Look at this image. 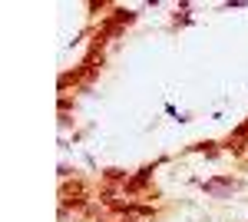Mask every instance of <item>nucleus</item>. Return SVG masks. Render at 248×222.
Wrapping results in <instances>:
<instances>
[{
	"label": "nucleus",
	"mask_w": 248,
	"mask_h": 222,
	"mask_svg": "<svg viewBox=\"0 0 248 222\" xmlns=\"http://www.w3.org/2000/svg\"><path fill=\"white\" fill-rule=\"evenodd\" d=\"M205 189L209 192H222V189H235V183L232 179H218V183H205Z\"/></svg>",
	"instance_id": "nucleus-1"
}]
</instances>
